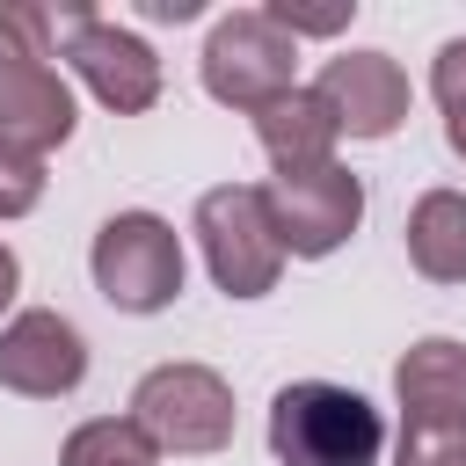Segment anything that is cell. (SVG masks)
<instances>
[{
	"instance_id": "obj_1",
	"label": "cell",
	"mask_w": 466,
	"mask_h": 466,
	"mask_svg": "<svg viewBox=\"0 0 466 466\" xmlns=\"http://www.w3.org/2000/svg\"><path fill=\"white\" fill-rule=\"evenodd\" d=\"M269 451L277 466H379L386 415L335 379H291L269 400Z\"/></svg>"
},
{
	"instance_id": "obj_2",
	"label": "cell",
	"mask_w": 466,
	"mask_h": 466,
	"mask_svg": "<svg viewBox=\"0 0 466 466\" xmlns=\"http://www.w3.org/2000/svg\"><path fill=\"white\" fill-rule=\"evenodd\" d=\"M400 451L393 466H466V342L422 335L393 364Z\"/></svg>"
},
{
	"instance_id": "obj_3",
	"label": "cell",
	"mask_w": 466,
	"mask_h": 466,
	"mask_svg": "<svg viewBox=\"0 0 466 466\" xmlns=\"http://www.w3.org/2000/svg\"><path fill=\"white\" fill-rule=\"evenodd\" d=\"M197 248H204V269L226 299H262L277 291L284 277V240H277V218H269V197L255 182H218L197 197V218H189Z\"/></svg>"
},
{
	"instance_id": "obj_4",
	"label": "cell",
	"mask_w": 466,
	"mask_h": 466,
	"mask_svg": "<svg viewBox=\"0 0 466 466\" xmlns=\"http://www.w3.org/2000/svg\"><path fill=\"white\" fill-rule=\"evenodd\" d=\"M131 430L175 459L226 451L233 444V386L211 364H153L131 386Z\"/></svg>"
},
{
	"instance_id": "obj_5",
	"label": "cell",
	"mask_w": 466,
	"mask_h": 466,
	"mask_svg": "<svg viewBox=\"0 0 466 466\" xmlns=\"http://www.w3.org/2000/svg\"><path fill=\"white\" fill-rule=\"evenodd\" d=\"M182 233L160 211H116L102 218L95 248H87V277L116 313H160L182 291Z\"/></svg>"
},
{
	"instance_id": "obj_6",
	"label": "cell",
	"mask_w": 466,
	"mask_h": 466,
	"mask_svg": "<svg viewBox=\"0 0 466 466\" xmlns=\"http://www.w3.org/2000/svg\"><path fill=\"white\" fill-rule=\"evenodd\" d=\"M291 66H299V44H291L262 7H233V15H218L211 36H204V58H197L204 95L226 102V109H248V116H255L262 102H277V95L299 87Z\"/></svg>"
},
{
	"instance_id": "obj_7",
	"label": "cell",
	"mask_w": 466,
	"mask_h": 466,
	"mask_svg": "<svg viewBox=\"0 0 466 466\" xmlns=\"http://www.w3.org/2000/svg\"><path fill=\"white\" fill-rule=\"evenodd\" d=\"M58 58L87 80V95L102 102V109H116V116H146L153 102H160V58H153V44L138 36V29H124V22H109V15H95V7H80L73 0V22H66V36H58Z\"/></svg>"
},
{
	"instance_id": "obj_8",
	"label": "cell",
	"mask_w": 466,
	"mask_h": 466,
	"mask_svg": "<svg viewBox=\"0 0 466 466\" xmlns=\"http://www.w3.org/2000/svg\"><path fill=\"white\" fill-rule=\"evenodd\" d=\"M262 197H269V218H277L284 255H299V262L335 255V248L364 226V182H357L342 160L299 167V175H269Z\"/></svg>"
},
{
	"instance_id": "obj_9",
	"label": "cell",
	"mask_w": 466,
	"mask_h": 466,
	"mask_svg": "<svg viewBox=\"0 0 466 466\" xmlns=\"http://www.w3.org/2000/svg\"><path fill=\"white\" fill-rule=\"evenodd\" d=\"M73 124H80V109H73L66 73L0 29V146L51 153L73 138Z\"/></svg>"
},
{
	"instance_id": "obj_10",
	"label": "cell",
	"mask_w": 466,
	"mask_h": 466,
	"mask_svg": "<svg viewBox=\"0 0 466 466\" xmlns=\"http://www.w3.org/2000/svg\"><path fill=\"white\" fill-rule=\"evenodd\" d=\"M87 379V335L51 313V306H29L0 328V386L22 393V400H58Z\"/></svg>"
},
{
	"instance_id": "obj_11",
	"label": "cell",
	"mask_w": 466,
	"mask_h": 466,
	"mask_svg": "<svg viewBox=\"0 0 466 466\" xmlns=\"http://www.w3.org/2000/svg\"><path fill=\"white\" fill-rule=\"evenodd\" d=\"M313 95L335 109V124L350 138H393L408 124V73L386 51H342L320 66Z\"/></svg>"
},
{
	"instance_id": "obj_12",
	"label": "cell",
	"mask_w": 466,
	"mask_h": 466,
	"mask_svg": "<svg viewBox=\"0 0 466 466\" xmlns=\"http://www.w3.org/2000/svg\"><path fill=\"white\" fill-rule=\"evenodd\" d=\"M255 138L277 160V175H299V167H328L335 160L342 124H335V109L313 87H291V95H277V102L255 109Z\"/></svg>"
},
{
	"instance_id": "obj_13",
	"label": "cell",
	"mask_w": 466,
	"mask_h": 466,
	"mask_svg": "<svg viewBox=\"0 0 466 466\" xmlns=\"http://www.w3.org/2000/svg\"><path fill=\"white\" fill-rule=\"evenodd\" d=\"M408 262L430 284H466V189H422L408 211Z\"/></svg>"
},
{
	"instance_id": "obj_14",
	"label": "cell",
	"mask_w": 466,
	"mask_h": 466,
	"mask_svg": "<svg viewBox=\"0 0 466 466\" xmlns=\"http://www.w3.org/2000/svg\"><path fill=\"white\" fill-rule=\"evenodd\" d=\"M160 451L131 430V415H95L58 444V466H153Z\"/></svg>"
},
{
	"instance_id": "obj_15",
	"label": "cell",
	"mask_w": 466,
	"mask_h": 466,
	"mask_svg": "<svg viewBox=\"0 0 466 466\" xmlns=\"http://www.w3.org/2000/svg\"><path fill=\"white\" fill-rule=\"evenodd\" d=\"M262 15L299 44V36H342L350 15H357V0H269Z\"/></svg>"
},
{
	"instance_id": "obj_16",
	"label": "cell",
	"mask_w": 466,
	"mask_h": 466,
	"mask_svg": "<svg viewBox=\"0 0 466 466\" xmlns=\"http://www.w3.org/2000/svg\"><path fill=\"white\" fill-rule=\"evenodd\" d=\"M44 204V153L0 146V218H29Z\"/></svg>"
},
{
	"instance_id": "obj_17",
	"label": "cell",
	"mask_w": 466,
	"mask_h": 466,
	"mask_svg": "<svg viewBox=\"0 0 466 466\" xmlns=\"http://www.w3.org/2000/svg\"><path fill=\"white\" fill-rule=\"evenodd\" d=\"M430 95H437L444 124L466 116V36H451V44L437 51V66H430Z\"/></svg>"
},
{
	"instance_id": "obj_18",
	"label": "cell",
	"mask_w": 466,
	"mask_h": 466,
	"mask_svg": "<svg viewBox=\"0 0 466 466\" xmlns=\"http://www.w3.org/2000/svg\"><path fill=\"white\" fill-rule=\"evenodd\" d=\"M15 291H22V262H15V248L0 240V313L15 306Z\"/></svg>"
},
{
	"instance_id": "obj_19",
	"label": "cell",
	"mask_w": 466,
	"mask_h": 466,
	"mask_svg": "<svg viewBox=\"0 0 466 466\" xmlns=\"http://www.w3.org/2000/svg\"><path fill=\"white\" fill-rule=\"evenodd\" d=\"M146 15H153V22H189L197 0H146Z\"/></svg>"
},
{
	"instance_id": "obj_20",
	"label": "cell",
	"mask_w": 466,
	"mask_h": 466,
	"mask_svg": "<svg viewBox=\"0 0 466 466\" xmlns=\"http://www.w3.org/2000/svg\"><path fill=\"white\" fill-rule=\"evenodd\" d=\"M444 146H451V153L466 160V116H459V124H444Z\"/></svg>"
}]
</instances>
